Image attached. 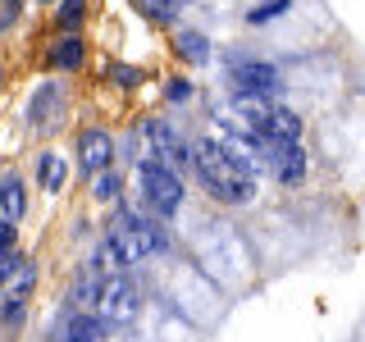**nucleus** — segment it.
<instances>
[{"label":"nucleus","instance_id":"1","mask_svg":"<svg viewBox=\"0 0 365 342\" xmlns=\"http://www.w3.org/2000/svg\"><path fill=\"white\" fill-rule=\"evenodd\" d=\"M192 174L201 178V187L224 205H251L256 201V178H247L233 160L224 155L220 137H201L192 142Z\"/></svg>","mask_w":365,"mask_h":342},{"label":"nucleus","instance_id":"2","mask_svg":"<svg viewBox=\"0 0 365 342\" xmlns=\"http://www.w3.org/2000/svg\"><path fill=\"white\" fill-rule=\"evenodd\" d=\"M137 182H142V210H151L155 219H174L187 201V187H182V174L165 169L160 160H146L137 165Z\"/></svg>","mask_w":365,"mask_h":342},{"label":"nucleus","instance_id":"3","mask_svg":"<svg viewBox=\"0 0 365 342\" xmlns=\"http://www.w3.org/2000/svg\"><path fill=\"white\" fill-rule=\"evenodd\" d=\"M137 133L146 137V155L160 160L165 169H174V174H192V142L178 133V123L169 119H137Z\"/></svg>","mask_w":365,"mask_h":342},{"label":"nucleus","instance_id":"4","mask_svg":"<svg viewBox=\"0 0 365 342\" xmlns=\"http://www.w3.org/2000/svg\"><path fill=\"white\" fill-rule=\"evenodd\" d=\"M96 315L106 319L110 328H123V324H133V319L142 315V292H137V283L128 279V274H123V279H110V283H106Z\"/></svg>","mask_w":365,"mask_h":342},{"label":"nucleus","instance_id":"5","mask_svg":"<svg viewBox=\"0 0 365 342\" xmlns=\"http://www.w3.org/2000/svg\"><path fill=\"white\" fill-rule=\"evenodd\" d=\"M260 146H265V165L279 187H302L306 174H311V160H306L302 142H265L260 137Z\"/></svg>","mask_w":365,"mask_h":342},{"label":"nucleus","instance_id":"6","mask_svg":"<svg viewBox=\"0 0 365 342\" xmlns=\"http://www.w3.org/2000/svg\"><path fill=\"white\" fill-rule=\"evenodd\" d=\"M68 119V96L60 83H37V91H32L28 100V123L32 133H60Z\"/></svg>","mask_w":365,"mask_h":342},{"label":"nucleus","instance_id":"7","mask_svg":"<svg viewBox=\"0 0 365 342\" xmlns=\"http://www.w3.org/2000/svg\"><path fill=\"white\" fill-rule=\"evenodd\" d=\"M114 155H119L114 133H106V128H83V133H78V169H83L87 178L110 174V169H114Z\"/></svg>","mask_w":365,"mask_h":342},{"label":"nucleus","instance_id":"8","mask_svg":"<svg viewBox=\"0 0 365 342\" xmlns=\"http://www.w3.org/2000/svg\"><path fill=\"white\" fill-rule=\"evenodd\" d=\"M233 91H251V96H279L283 91V73L269 60H233V73H228Z\"/></svg>","mask_w":365,"mask_h":342},{"label":"nucleus","instance_id":"9","mask_svg":"<svg viewBox=\"0 0 365 342\" xmlns=\"http://www.w3.org/2000/svg\"><path fill=\"white\" fill-rule=\"evenodd\" d=\"M106 338H110V324L96 311H73L68 306L60 324H55V342H106Z\"/></svg>","mask_w":365,"mask_h":342},{"label":"nucleus","instance_id":"10","mask_svg":"<svg viewBox=\"0 0 365 342\" xmlns=\"http://www.w3.org/2000/svg\"><path fill=\"white\" fill-rule=\"evenodd\" d=\"M46 64L55 68V73H73V68L87 64V41L78 37V32H55L51 46H46Z\"/></svg>","mask_w":365,"mask_h":342},{"label":"nucleus","instance_id":"11","mask_svg":"<svg viewBox=\"0 0 365 342\" xmlns=\"http://www.w3.org/2000/svg\"><path fill=\"white\" fill-rule=\"evenodd\" d=\"M106 274L101 269H91V265H83L78 269V279H73V292H68V306L73 311H96L101 306V292H106Z\"/></svg>","mask_w":365,"mask_h":342},{"label":"nucleus","instance_id":"12","mask_svg":"<svg viewBox=\"0 0 365 342\" xmlns=\"http://www.w3.org/2000/svg\"><path fill=\"white\" fill-rule=\"evenodd\" d=\"M91 269H101L106 279H123V274L133 269V260L123 256V247H119V242H114V237L106 233L96 247H91Z\"/></svg>","mask_w":365,"mask_h":342},{"label":"nucleus","instance_id":"13","mask_svg":"<svg viewBox=\"0 0 365 342\" xmlns=\"http://www.w3.org/2000/svg\"><path fill=\"white\" fill-rule=\"evenodd\" d=\"M210 37L205 32H197V28H178L174 32V55L182 64H192V68H201V64H210Z\"/></svg>","mask_w":365,"mask_h":342},{"label":"nucleus","instance_id":"14","mask_svg":"<svg viewBox=\"0 0 365 342\" xmlns=\"http://www.w3.org/2000/svg\"><path fill=\"white\" fill-rule=\"evenodd\" d=\"M0 214L9 224H19L28 214V187H23L19 169H5V178H0Z\"/></svg>","mask_w":365,"mask_h":342},{"label":"nucleus","instance_id":"15","mask_svg":"<svg viewBox=\"0 0 365 342\" xmlns=\"http://www.w3.org/2000/svg\"><path fill=\"white\" fill-rule=\"evenodd\" d=\"M260 137H265V142H302V114L288 110V105H274Z\"/></svg>","mask_w":365,"mask_h":342},{"label":"nucleus","instance_id":"16","mask_svg":"<svg viewBox=\"0 0 365 342\" xmlns=\"http://www.w3.org/2000/svg\"><path fill=\"white\" fill-rule=\"evenodd\" d=\"M64 178H68V160L60 151H37V187L46 197H55L64 187Z\"/></svg>","mask_w":365,"mask_h":342},{"label":"nucleus","instance_id":"17","mask_svg":"<svg viewBox=\"0 0 365 342\" xmlns=\"http://www.w3.org/2000/svg\"><path fill=\"white\" fill-rule=\"evenodd\" d=\"M91 201L119 210V205H123V178L114 174V169H110V174H96V178H91Z\"/></svg>","mask_w":365,"mask_h":342},{"label":"nucleus","instance_id":"18","mask_svg":"<svg viewBox=\"0 0 365 342\" xmlns=\"http://www.w3.org/2000/svg\"><path fill=\"white\" fill-rule=\"evenodd\" d=\"M133 5H137V14H142V19L160 23V28H169V23L178 19V9L187 5V0H133Z\"/></svg>","mask_w":365,"mask_h":342},{"label":"nucleus","instance_id":"19","mask_svg":"<svg viewBox=\"0 0 365 342\" xmlns=\"http://www.w3.org/2000/svg\"><path fill=\"white\" fill-rule=\"evenodd\" d=\"M292 5H297V0H256V5L247 9V23H251V28H269V23L283 19Z\"/></svg>","mask_w":365,"mask_h":342},{"label":"nucleus","instance_id":"20","mask_svg":"<svg viewBox=\"0 0 365 342\" xmlns=\"http://www.w3.org/2000/svg\"><path fill=\"white\" fill-rule=\"evenodd\" d=\"M87 23V0H60L55 5V32H78Z\"/></svg>","mask_w":365,"mask_h":342},{"label":"nucleus","instance_id":"21","mask_svg":"<svg viewBox=\"0 0 365 342\" xmlns=\"http://www.w3.org/2000/svg\"><path fill=\"white\" fill-rule=\"evenodd\" d=\"M37 274H41L37 260H28V265H23L14 279H5V296H19V301H28V292L37 288Z\"/></svg>","mask_w":365,"mask_h":342},{"label":"nucleus","instance_id":"22","mask_svg":"<svg viewBox=\"0 0 365 342\" xmlns=\"http://www.w3.org/2000/svg\"><path fill=\"white\" fill-rule=\"evenodd\" d=\"M192 96H197V83H192V78L174 73V78H169V83H165V100H169V105H187Z\"/></svg>","mask_w":365,"mask_h":342},{"label":"nucleus","instance_id":"23","mask_svg":"<svg viewBox=\"0 0 365 342\" xmlns=\"http://www.w3.org/2000/svg\"><path fill=\"white\" fill-rule=\"evenodd\" d=\"M23 265H28V260H23V251H19V247H14V251H0V283L14 279Z\"/></svg>","mask_w":365,"mask_h":342},{"label":"nucleus","instance_id":"24","mask_svg":"<svg viewBox=\"0 0 365 342\" xmlns=\"http://www.w3.org/2000/svg\"><path fill=\"white\" fill-rule=\"evenodd\" d=\"M23 315H28V301H19V296H5V328H9V333L23 324Z\"/></svg>","mask_w":365,"mask_h":342},{"label":"nucleus","instance_id":"25","mask_svg":"<svg viewBox=\"0 0 365 342\" xmlns=\"http://www.w3.org/2000/svg\"><path fill=\"white\" fill-rule=\"evenodd\" d=\"M106 73L114 78V83H123V87H137V83H142V73H137V68H123V64H110Z\"/></svg>","mask_w":365,"mask_h":342},{"label":"nucleus","instance_id":"26","mask_svg":"<svg viewBox=\"0 0 365 342\" xmlns=\"http://www.w3.org/2000/svg\"><path fill=\"white\" fill-rule=\"evenodd\" d=\"M14 247H19V224L0 219V251H14Z\"/></svg>","mask_w":365,"mask_h":342},{"label":"nucleus","instance_id":"27","mask_svg":"<svg viewBox=\"0 0 365 342\" xmlns=\"http://www.w3.org/2000/svg\"><path fill=\"white\" fill-rule=\"evenodd\" d=\"M37 5H60V0H37Z\"/></svg>","mask_w":365,"mask_h":342}]
</instances>
